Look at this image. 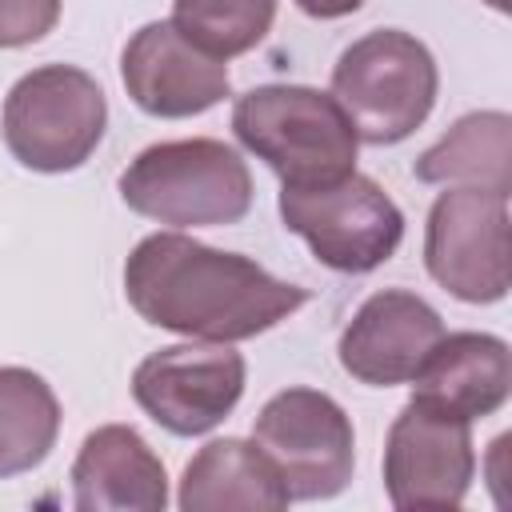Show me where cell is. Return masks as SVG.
<instances>
[{
	"label": "cell",
	"instance_id": "6da1fadb",
	"mask_svg": "<svg viewBox=\"0 0 512 512\" xmlns=\"http://www.w3.org/2000/svg\"><path fill=\"white\" fill-rule=\"evenodd\" d=\"M124 296L152 328L216 344L252 340L308 304V288L276 280L256 260L200 244L180 228L152 232L128 252Z\"/></svg>",
	"mask_w": 512,
	"mask_h": 512
},
{
	"label": "cell",
	"instance_id": "7a4b0ae2",
	"mask_svg": "<svg viewBox=\"0 0 512 512\" xmlns=\"http://www.w3.org/2000/svg\"><path fill=\"white\" fill-rule=\"evenodd\" d=\"M236 140L264 160L280 188L328 184L356 172V128L332 92L308 84H260L232 104Z\"/></svg>",
	"mask_w": 512,
	"mask_h": 512
},
{
	"label": "cell",
	"instance_id": "3957f363",
	"mask_svg": "<svg viewBox=\"0 0 512 512\" xmlns=\"http://www.w3.org/2000/svg\"><path fill=\"white\" fill-rule=\"evenodd\" d=\"M120 200L168 228H224L252 208L244 156L212 136L148 144L120 172Z\"/></svg>",
	"mask_w": 512,
	"mask_h": 512
},
{
	"label": "cell",
	"instance_id": "277c9868",
	"mask_svg": "<svg viewBox=\"0 0 512 512\" xmlns=\"http://www.w3.org/2000/svg\"><path fill=\"white\" fill-rule=\"evenodd\" d=\"M440 68L424 40L400 28H376L352 40L332 68V96L360 144H400L432 112Z\"/></svg>",
	"mask_w": 512,
	"mask_h": 512
},
{
	"label": "cell",
	"instance_id": "5b68a950",
	"mask_svg": "<svg viewBox=\"0 0 512 512\" xmlns=\"http://www.w3.org/2000/svg\"><path fill=\"white\" fill-rule=\"evenodd\" d=\"M108 100L96 76L76 64H44L24 72L0 112L8 152L32 172H76L104 140Z\"/></svg>",
	"mask_w": 512,
	"mask_h": 512
},
{
	"label": "cell",
	"instance_id": "8992f818",
	"mask_svg": "<svg viewBox=\"0 0 512 512\" xmlns=\"http://www.w3.org/2000/svg\"><path fill=\"white\" fill-rule=\"evenodd\" d=\"M280 220L324 268L344 276L380 268L404 240L400 204L364 172H348L328 184L280 188Z\"/></svg>",
	"mask_w": 512,
	"mask_h": 512
},
{
	"label": "cell",
	"instance_id": "52a82bcc",
	"mask_svg": "<svg viewBox=\"0 0 512 512\" xmlns=\"http://www.w3.org/2000/svg\"><path fill=\"white\" fill-rule=\"evenodd\" d=\"M428 276L464 304H496L512 288L508 196L492 188H448L424 224Z\"/></svg>",
	"mask_w": 512,
	"mask_h": 512
},
{
	"label": "cell",
	"instance_id": "ba28073f",
	"mask_svg": "<svg viewBox=\"0 0 512 512\" xmlns=\"http://www.w3.org/2000/svg\"><path fill=\"white\" fill-rule=\"evenodd\" d=\"M252 444L272 460L292 500H332L356 468L352 420L316 388L276 392L252 424Z\"/></svg>",
	"mask_w": 512,
	"mask_h": 512
},
{
	"label": "cell",
	"instance_id": "9c48e42d",
	"mask_svg": "<svg viewBox=\"0 0 512 512\" xmlns=\"http://www.w3.org/2000/svg\"><path fill=\"white\" fill-rule=\"evenodd\" d=\"M248 364L236 348L192 340L156 348L132 372V400L172 436L212 432L244 396Z\"/></svg>",
	"mask_w": 512,
	"mask_h": 512
},
{
	"label": "cell",
	"instance_id": "30bf717a",
	"mask_svg": "<svg viewBox=\"0 0 512 512\" xmlns=\"http://www.w3.org/2000/svg\"><path fill=\"white\" fill-rule=\"evenodd\" d=\"M472 476V424L408 400L384 440V492L392 508H460Z\"/></svg>",
	"mask_w": 512,
	"mask_h": 512
},
{
	"label": "cell",
	"instance_id": "8fae6325",
	"mask_svg": "<svg viewBox=\"0 0 512 512\" xmlns=\"http://www.w3.org/2000/svg\"><path fill=\"white\" fill-rule=\"evenodd\" d=\"M120 80L132 104L160 120L200 116L232 92L228 64L184 40L172 20H152L132 32L120 52Z\"/></svg>",
	"mask_w": 512,
	"mask_h": 512
},
{
	"label": "cell",
	"instance_id": "7c38bea8",
	"mask_svg": "<svg viewBox=\"0 0 512 512\" xmlns=\"http://www.w3.org/2000/svg\"><path fill=\"white\" fill-rule=\"evenodd\" d=\"M440 336H444V320L424 296L404 288H384L356 308V316L340 332L336 352H340V368L352 380L372 388H392L416 376V368L424 364V356L436 348Z\"/></svg>",
	"mask_w": 512,
	"mask_h": 512
},
{
	"label": "cell",
	"instance_id": "4fadbf2b",
	"mask_svg": "<svg viewBox=\"0 0 512 512\" xmlns=\"http://www.w3.org/2000/svg\"><path fill=\"white\" fill-rule=\"evenodd\" d=\"M512 352L492 332H444L412 376V400L452 420H484L508 404Z\"/></svg>",
	"mask_w": 512,
	"mask_h": 512
},
{
	"label": "cell",
	"instance_id": "5bb4252c",
	"mask_svg": "<svg viewBox=\"0 0 512 512\" xmlns=\"http://www.w3.org/2000/svg\"><path fill=\"white\" fill-rule=\"evenodd\" d=\"M72 504L80 512H164V460L136 428L104 424L84 436L72 460Z\"/></svg>",
	"mask_w": 512,
	"mask_h": 512
},
{
	"label": "cell",
	"instance_id": "9a60e30c",
	"mask_svg": "<svg viewBox=\"0 0 512 512\" xmlns=\"http://www.w3.org/2000/svg\"><path fill=\"white\" fill-rule=\"evenodd\" d=\"M288 500L292 496L272 460L240 436L208 440L184 464L176 496L184 512H280Z\"/></svg>",
	"mask_w": 512,
	"mask_h": 512
},
{
	"label": "cell",
	"instance_id": "2e32d148",
	"mask_svg": "<svg viewBox=\"0 0 512 512\" xmlns=\"http://www.w3.org/2000/svg\"><path fill=\"white\" fill-rule=\"evenodd\" d=\"M412 176L424 184L492 188L512 192V116L508 112H468L432 148L412 160Z\"/></svg>",
	"mask_w": 512,
	"mask_h": 512
},
{
	"label": "cell",
	"instance_id": "e0dca14e",
	"mask_svg": "<svg viewBox=\"0 0 512 512\" xmlns=\"http://www.w3.org/2000/svg\"><path fill=\"white\" fill-rule=\"evenodd\" d=\"M60 436V400L52 384L20 364L0 368V480L32 472Z\"/></svg>",
	"mask_w": 512,
	"mask_h": 512
},
{
	"label": "cell",
	"instance_id": "ac0fdd59",
	"mask_svg": "<svg viewBox=\"0 0 512 512\" xmlns=\"http://www.w3.org/2000/svg\"><path fill=\"white\" fill-rule=\"evenodd\" d=\"M276 20V0H172V24L216 60L252 52Z\"/></svg>",
	"mask_w": 512,
	"mask_h": 512
},
{
	"label": "cell",
	"instance_id": "d6986e66",
	"mask_svg": "<svg viewBox=\"0 0 512 512\" xmlns=\"http://www.w3.org/2000/svg\"><path fill=\"white\" fill-rule=\"evenodd\" d=\"M60 20V0H0V48L44 40Z\"/></svg>",
	"mask_w": 512,
	"mask_h": 512
},
{
	"label": "cell",
	"instance_id": "ffe728a7",
	"mask_svg": "<svg viewBox=\"0 0 512 512\" xmlns=\"http://www.w3.org/2000/svg\"><path fill=\"white\" fill-rule=\"evenodd\" d=\"M292 4L312 20H340V16H352L364 0H292Z\"/></svg>",
	"mask_w": 512,
	"mask_h": 512
},
{
	"label": "cell",
	"instance_id": "44dd1931",
	"mask_svg": "<svg viewBox=\"0 0 512 512\" xmlns=\"http://www.w3.org/2000/svg\"><path fill=\"white\" fill-rule=\"evenodd\" d=\"M488 8H496V12H508V0H484Z\"/></svg>",
	"mask_w": 512,
	"mask_h": 512
}]
</instances>
